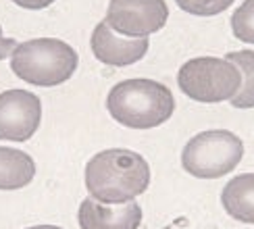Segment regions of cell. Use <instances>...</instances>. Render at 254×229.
Instances as JSON below:
<instances>
[{"mask_svg":"<svg viewBox=\"0 0 254 229\" xmlns=\"http://www.w3.org/2000/svg\"><path fill=\"white\" fill-rule=\"evenodd\" d=\"M79 57L73 46L59 38H36L17 44L10 55V71L38 88H55L73 77Z\"/></svg>","mask_w":254,"mask_h":229,"instance_id":"3957f363","label":"cell"},{"mask_svg":"<svg viewBox=\"0 0 254 229\" xmlns=\"http://www.w3.org/2000/svg\"><path fill=\"white\" fill-rule=\"evenodd\" d=\"M42 102L27 90H6L0 94V140L27 142L40 127Z\"/></svg>","mask_w":254,"mask_h":229,"instance_id":"52a82bcc","label":"cell"},{"mask_svg":"<svg viewBox=\"0 0 254 229\" xmlns=\"http://www.w3.org/2000/svg\"><path fill=\"white\" fill-rule=\"evenodd\" d=\"M111 117L129 129H152L171 119L175 98L165 83L154 79H125L107 96Z\"/></svg>","mask_w":254,"mask_h":229,"instance_id":"7a4b0ae2","label":"cell"},{"mask_svg":"<svg viewBox=\"0 0 254 229\" xmlns=\"http://www.w3.org/2000/svg\"><path fill=\"white\" fill-rule=\"evenodd\" d=\"M244 156V144L227 129L194 135L182 152V167L198 179H219L231 173Z\"/></svg>","mask_w":254,"mask_h":229,"instance_id":"277c9868","label":"cell"},{"mask_svg":"<svg viewBox=\"0 0 254 229\" xmlns=\"http://www.w3.org/2000/svg\"><path fill=\"white\" fill-rule=\"evenodd\" d=\"M90 48L102 65L127 67L146 57L150 42L148 38H123L115 34L104 21H100L92 31Z\"/></svg>","mask_w":254,"mask_h":229,"instance_id":"ba28073f","label":"cell"},{"mask_svg":"<svg viewBox=\"0 0 254 229\" xmlns=\"http://www.w3.org/2000/svg\"><path fill=\"white\" fill-rule=\"evenodd\" d=\"M231 31L240 42L254 46V0H246L231 15Z\"/></svg>","mask_w":254,"mask_h":229,"instance_id":"4fadbf2b","label":"cell"},{"mask_svg":"<svg viewBox=\"0 0 254 229\" xmlns=\"http://www.w3.org/2000/svg\"><path fill=\"white\" fill-rule=\"evenodd\" d=\"M177 86L188 98L204 104L231 100L240 92L242 75L225 58L198 57L182 65L177 73Z\"/></svg>","mask_w":254,"mask_h":229,"instance_id":"5b68a950","label":"cell"},{"mask_svg":"<svg viewBox=\"0 0 254 229\" xmlns=\"http://www.w3.org/2000/svg\"><path fill=\"white\" fill-rule=\"evenodd\" d=\"M167 19L165 0H111L104 23L123 38H148L161 31Z\"/></svg>","mask_w":254,"mask_h":229,"instance_id":"8992f818","label":"cell"},{"mask_svg":"<svg viewBox=\"0 0 254 229\" xmlns=\"http://www.w3.org/2000/svg\"><path fill=\"white\" fill-rule=\"evenodd\" d=\"M15 48H17V40L4 38V36H2V25H0V60H4L6 57L13 55Z\"/></svg>","mask_w":254,"mask_h":229,"instance_id":"9a60e30c","label":"cell"},{"mask_svg":"<svg viewBox=\"0 0 254 229\" xmlns=\"http://www.w3.org/2000/svg\"><path fill=\"white\" fill-rule=\"evenodd\" d=\"M175 4L186 10L188 15H196V17H215L219 13L227 10L234 0H175Z\"/></svg>","mask_w":254,"mask_h":229,"instance_id":"5bb4252c","label":"cell"},{"mask_svg":"<svg viewBox=\"0 0 254 229\" xmlns=\"http://www.w3.org/2000/svg\"><path fill=\"white\" fill-rule=\"evenodd\" d=\"M86 190L102 204H125L150 185V165L127 148H109L94 154L86 165Z\"/></svg>","mask_w":254,"mask_h":229,"instance_id":"6da1fadb","label":"cell"},{"mask_svg":"<svg viewBox=\"0 0 254 229\" xmlns=\"http://www.w3.org/2000/svg\"><path fill=\"white\" fill-rule=\"evenodd\" d=\"M36 177V163L34 159L19 150L0 146V190L13 192L29 185Z\"/></svg>","mask_w":254,"mask_h":229,"instance_id":"30bf717a","label":"cell"},{"mask_svg":"<svg viewBox=\"0 0 254 229\" xmlns=\"http://www.w3.org/2000/svg\"><path fill=\"white\" fill-rule=\"evenodd\" d=\"M77 221L81 229H137L142 223V206L135 200L102 204L94 198H86L79 204Z\"/></svg>","mask_w":254,"mask_h":229,"instance_id":"9c48e42d","label":"cell"},{"mask_svg":"<svg viewBox=\"0 0 254 229\" xmlns=\"http://www.w3.org/2000/svg\"><path fill=\"white\" fill-rule=\"evenodd\" d=\"M27 229H63L57 225H34V227H27Z\"/></svg>","mask_w":254,"mask_h":229,"instance_id":"e0dca14e","label":"cell"},{"mask_svg":"<svg viewBox=\"0 0 254 229\" xmlns=\"http://www.w3.org/2000/svg\"><path fill=\"white\" fill-rule=\"evenodd\" d=\"M225 60H229L231 65H236V69L242 75V86L240 92L231 98V107L234 109H254V50H236L227 52Z\"/></svg>","mask_w":254,"mask_h":229,"instance_id":"7c38bea8","label":"cell"},{"mask_svg":"<svg viewBox=\"0 0 254 229\" xmlns=\"http://www.w3.org/2000/svg\"><path fill=\"white\" fill-rule=\"evenodd\" d=\"M21 8H27V10H40V8H46L50 6L55 0H10Z\"/></svg>","mask_w":254,"mask_h":229,"instance_id":"2e32d148","label":"cell"},{"mask_svg":"<svg viewBox=\"0 0 254 229\" xmlns=\"http://www.w3.org/2000/svg\"><path fill=\"white\" fill-rule=\"evenodd\" d=\"M221 204L227 215L242 223H254V173L234 177L221 192Z\"/></svg>","mask_w":254,"mask_h":229,"instance_id":"8fae6325","label":"cell"}]
</instances>
